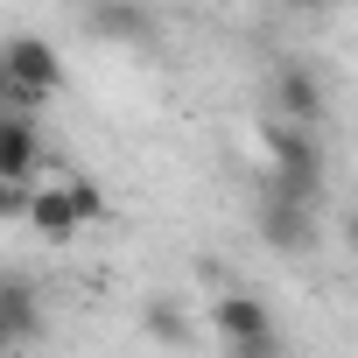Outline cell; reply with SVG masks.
Returning a JSON list of instances; mask_svg holds the SVG:
<instances>
[{
    "label": "cell",
    "mask_w": 358,
    "mask_h": 358,
    "mask_svg": "<svg viewBox=\"0 0 358 358\" xmlns=\"http://www.w3.org/2000/svg\"><path fill=\"white\" fill-rule=\"evenodd\" d=\"M43 337V309H36V288L22 274L0 281V351H29Z\"/></svg>",
    "instance_id": "obj_7"
},
{
    "label": "cell",
    "mask_w": 358,
    "mask_h": 358,
    "mask_svg": "<svg viewBox=\"0 0 358 358\" xmlns=\"http://www.w3.org/2000/svg\"><path fill=\"white\" fill-rule=\"evenodd\" d=\"M0 85H8V106H43L64 92V57L43 36H8L0 50Z\"/></svg>",
    "instance_id": "obj_3"
},
{
    "label": "cell",
    "mask_w": 358,
    "mask_h": 358,
    "mask_svg": "<svg viewBox=\"0 0 358 358\" xmlns=\"http://www.w3.org/2000/svg\"><path fill=\"white\" fill-rule=\"evenodd\" d=\"M92 29L113 43H148V8L141 0H92Z\"/></svg>",
    "instance_id": "obj_9"
},
{
    "label": "cell",
    "mask_w": 358,
    "mask_h": 358,
    "mask_svg": "<svg viewBox=\"0 0 358 358\" xmlns=\"http://www.w3.org/2000/svg\"><path fill=\"white\" fill-rule=\"evenodd\" d=\"M211 330H218L225 351H239V358H267V351L281 344L267 302H253V295H218V302H211Z\"/></svg>",
    "instance_id": "obj_4"
},
{
    "label": "cell",
    "mask_w": 358,
    "mask_h": 358,
    "mask_svg": "<svg viewBox=\"0 0 358 358\" xmlns=\"http://www.w3.org/2000/svg\"><path fill=\"white\" fill-rule=\"evenodd\" d=\"M36 162H43L36 106H8V113H0V183H8V190H29V183H36Z\"/></svg>",
    "instance_id": "obj_6"
},
{
    "label": "cell",
    "mask_w": 358,
    "mask_h": 358,
    "mask_svg": "<svg viewBox=\"0 0 358 358\" xmlns=\"http://www.w3.org/2000/svg\"><path fill=\"white\" fill-rule=\"evenodd\" d=\"M274 8H281V15H323L330 0H274Z\"/></svg>",
    "instance_id": "obj_10"
},
{
    "label": "cell",
    "mask_w": 358,
    "mask_h": 358,
    "mask_svg": "<svg viewBox=\"0 0 358 358\" xmlns=\"http://www.w3.org/2000/svg\"><path fill=\"white\" fill-rule=\"evenodd\" d=\"M8 211L29 218L50 246H71L85 225L106 218V197L92 176H50V183H29V190H8Z\"/></svg>",
    "instance_id": "obj_1"
},
{
    "label": "cell",
    "mask_w": 358,
    "mask_h": 358,
    "mask_svg": "<svg viewBox=\"0 0 358 358\" xmlns=\"http://www.w3.org/2000/svg\"><path fill=\"white\" fill-rule=\"evenodd\" d=\"M253 225H260V239L274 246V253H309L316 246V204H302V197H281V190H260V204H253Z\"/></svg>",
    "instance_id": "obj_5"
},
{
    "label": "cell",
    "mask_w": 358,
    "mask_h": 358,
    "mask_svg": "<svg viewBox=\"0 0 358 358\" xmlns=\"http://www.w3.org/2000/svg\"><path fill=\"white\" fill-rule=\"evenodd\" d=\"M260 148H267V190L316 204V190H323V141H316V127L274 113L260 127Z\"/></svg>",
    "instance_id": "obj_2"
},
{
    "label": "cell",
    "mask_w": 358,
    "mask_h": 358,
    "mask_svg": "<svg viewBox=\"0 0 358 358\" xmlns=\"http://www.w3.org/2000/svg\"><path fill=\"white\" fill-rule=\"evenodd\" d=\"M267 92H274V113H281V120H302V127L323 120V78H316L309 64H281Z\"/></svg>",
    "instance_id": "obj_8"
}]
</instances>
